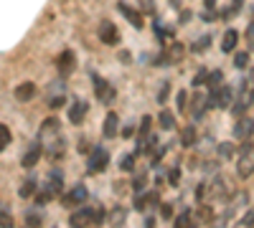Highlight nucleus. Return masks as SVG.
Segmentation results:
<instances>
[{"label": "nucleus", "instance_id": "21", "mask_svg": "<svg viewBox=\"0 0 254 228\" xmlns=\"http://www.w3.org/2000/svg\"><path fill=\"white\" fill-rule=\"evenodd\" d=\"M125 218H127V211H125V208H115V211L110 213V223H112V226H125Z\"/></svg>", "mask_w": 254, "mask_h": 228}, {"label": "nucleus", "instance_id": "8", "mask_svg": "<svg viewBox=\"0 0 254 228\" xmlns=\"http://www.w3.org/2000/svg\"><path fill=\"white\" fill-rule=\"evenodd\" d=\"M87 198H89L87 188H84V185H74V188L64 195V205H66V208H71V205H81V203H87Z\"/></svg>", "mask_w": 254, "mask_h": 228}, {"label": "nucleus", "instance_id": "30", "mask_svg": "<svg viewBox=\"0 0 254 228\" xmlns=\"http://www.w3.org/2000/svg\"><path fill=\"white\" fill-rule=\"evenodd\" d=\"M244 38H247L249 48H254V18H252V23H249V26H247V31H244Z\"/></svg>", "mask_w": 254, "mask_h": 228}, {"label": "nucleus", "instance_id": "13", "mask_svg": "<svg viewBox=\"0 0 254 228\" xmlns=\"http://www.w3.org/2000/svg\"><path fill=\"white\" fill-rule=\"evenodd\" d=\"M117 132H120V117H117L115 112H110L107 117H104V127H102V135L107 137V139H112Z\"/></svg>", "mask_w": 254, "mask_h": 228}, {"label": "nucleus", "instance_id": "16", "mask_svg": "<svg viewBox=\"0 0 254 228\" xmlns=\"http://www.w3.org/2000/svg\"><path fill=\"white\" fill-rule=\"evenodd\" d=\"M117 8H120V13H122V15H125L127 20H130V23H132V26H135L137 31H140V28L145 26V23H142V15H140V13H137L135 8H130V5H127V3H120Z\"/></svg>", "mask_w": 254, "mask_h": 228}, {"label": "nucleus", "instance_id": "25", "mask_svg": "<svg viewBox=\"0 0 254 228\" xmlns=\"http://www.w3.org/2000/svg\"><path fill=\"white\" fill-rule=\"evenodd\" d=\"M206 84H208V89H211V91H214V89H219V87H221V71L208 74V81H206Z\"/></svg>", "mask_w": 254, "mask_h": 228}, {"label": "nucleus", "instance_id": "15", "mask_svg": "<svg viewBox=\"0 0 254 228\" xmlns=\"http://www.w3.org/2000/svg\"><path fill=\"white\" fill-rule=\"evenodd\" d=\"M74 66H76V64H74V53H71V51H64V53L56 58V69L61 71V76L71 74V71H74Z\"/></svg>", "mask_w": 254, "mask_h": 228}, {"label": "nucleus", "instance_id": "14", "mask_svg": "<svg viewBox=\"0 0 254 228\" xmlns=\"http://www.w3.org/2000/svg\"><path fill=\"white\" fill-rule=\"evenodd\" d=\"M206 109H208V96L193 94V99H190V114H193V119H201Z\"/></svg>", "mask_w": 254, "mask_h": 228}, {"label": "nucleus", "instance_id": "29", "mask_svg": "<svg viewBox=\"0 0 254 228\" xmlns=\"http://www.w3.org/2000/svg\"><path fill=\"white\" fill-rule=\"evenodd\" d=\"M59 94H64L61 81H51V84H49V99H51V96H59Z\"/></svg>", "mask_w": 254, "mask_h": 228}, {"label": "nucleus", "instance_id": "9", "mask_svg": "<svg viewBox=\"0 0 254 228\" xmlns=\"http://www.w3.org/2000/svg\"><path fill=\"white\" fill-rule=\"evenodd\" d=\"M87 112H89L87 101H84V99H74L71 107H69V122H71V124H81L84 117H87Z\"/></svg>", "mask_w": 254, "mask_h": 228}, {"label": "nucleus", "instance_id": "18", "mask_svg": "<svg viewBox=\"0 0 254 228\" xmlns=\"http://www.w3.org/2000/svg\"><path fill=\"white\" fill-rule=\"evenodd\" d=\"M193 142H196V127H193V124H188V127L181 132V144H183V147H193Z\"/></svg>", "mask_w": 254, "mask_h": 228}, {"label": "nucleus", "instance_id": "44", "mask_svg": "<svg viewBox=\"0 0 254 228\" xmlns=\"http://www.w3.org/2000/svg\"><path fill=\"white\" fill-rule=\"evenodd\" d=\"M203 3H206V8L211 10V8H216V0H203Z\"/></svg>", "mask_w": 254, "mask_h": 228}, {"label": "nucleus", "instance_id": "2", "mask_svg": "<svg viewBox=\"0 0 254 228\" xmlns=\"http://www.w3.org/2000/svg\"><path fill=\"white\" fill-rule=\"evenodd\" d=\"M107 165H110V152L104 147H94L92 155H89V162H87V173L97 175V173H102L104 168H107Z\"/></svg>", "mask_w": 254, "mask_h": 228}, {"label": "nucleus", "instance_id": "38", "mask_svg": "<svg viewBox=\"0 0 254 228\" xmlns=\"http://www.w3.org/2000/svg\"><path fill=\"white\" fill-rule=\"evenodd\" d=\"M176 101H178V109L183 112V109H186V101H188V94H186V91H178V96H176Z\"/></svg>", "mask_w": 254, "mask_h": 228}, {"label": "nucleus", "instance_id": "28", "mask_svg": "<svg viewBox=\"0 0 254 228\" xmlns=\"http://www.w3.org/2000/svg\"><path fill=\"white\" fill-rule=\"evenodd\" d=\"M219 152H221V157H231V155H234V144H231V142H221Z\"/></svg>", "mask_w": 254, "mask_h": 228}, {"label": "nucleus", "instance_id": "1", "mask_svg": "<svg viewBox=\"0 0 254 228\" xmlns=\"http://www.w3.org/2000/svg\"><path fill=\"white\" fill-rule=\"evenodd\" d=\"M104 221V211L102 208H92V205H84V208H79V211H74L71 213V226H76V228H84V226H97V223H102Z\"/></svg>", "mask_w": 254, "mask_h": 228}, {"label": "nucleus", "instance_id": "37", "mask_svg": "<svg viewBox=\"0 0 254 228\" xmlns=\"http://www.w3.org/2000/svg\"><path fill=\"white\" fill-rule=\"evenodd\" d=\"M198 216H201V221H203V223H208V221H214V213H211V211L206 208V205H203V208L198 211Z\"/></svg>", "mask_w": 254, "mask_h": 228}, {"label": "nucleus", "instance_id": "26", "mask_svg": "<svg viewBox=\"0 0 254 228\" xmlns=\"http://www.w3.org/2000/svg\"><path fill=\"white\" fill-rule=\"evenodd\" d=\"M120 168H122L125 173H130V170L135 168V155H125V157L120 160Z\"/></svg>", "mask_w": 254, "mask_h": 228}, {"label": "nucleus", "instance_id": "31", "mask_svg": "<svg viewBox=\"0 0 254 228\" xmlns=\"http://www.w3.org/2000/svg\"><path fill=\"white\" fill-rule=\"evenodd\" d=\"M0 137H3V144H0V147H8L10 144V132H8V124H0Z\"/></svg>", "mask_w": 254, "mask_h": 228}, {"label": "nucleus", "instance_id": "41", "mask_svg": "<svg viewBox=\"0 0 254 228\" xmlns=\"http://www.w3.org/2000/svg\"><path fill=\"white\" fill-rule=\"evenodd\" d=\"M160 213H163V218H171V216H173V211H171V205H168V203H163Z\"/></svg>", "mask_w": 254, "mask_h": 228}, {"label": "nucleus", "instance_id": "33", "mask_svg": "<svg viewBox=\"0 0 254 228\" xmlns=\"http://www.w3.org/2000/svg\"><path fill=\"white\" fill-rule=\"evenodd\" d=\"M49 107H51V109H59V107H64V94H59V96H51V99H49Z\"/></svg>", "mask_w": 254, "mask_h": 228}, {"label": "nucleus", "instance_id": "20", "mask_svg": "<svg viewBox=\"0 0 254 228\" xmlns=\"http://www.w3.org/2000/svg\"><path fill=\"white\" fill-rule=\"evenodd\" d=\"M36 188H38V185H36V180L31 178V180H26L23 185H20V190H18V193H20V198H31V195L36 193Z\"/></svg>", "mask_w": 254, "mask_h": 228}, {"label": "nucleus", "instance_id": "22", "mask_svg": "<svg viewBox=\"0 0 254 228\" xmlns=\"http://www.w3.org/2000/svg\"><path fill=\"white\" fill-rule=\"evenodd\" d=\"M208 44H211V36L206 33V36H201V38L196 41L193 46H190V51H193V53H203V51L208 48Z\"/></svg>", "mask_w": 254, "mask_h": 228}, {"label": "nucleus", "instance_id": "11", "mask_svg": "<svg viewBox=\"0 0 254 228\" xmlns=\"http://www.w3.org/2000/svg\"><path fill=\"white\" fill-rule=\"evenodd\" d=\"M252 135H254V119L239 117V122L234 124V137L237 139H249Z\"/></svg>", "mask_w": 254, "mask_h": 228}, {"label": "nucleus", "instance_id": "35", "mask_svg": "<svg viewBox=\"0 0 254 228\" xmlns=\"http://www.w3.org/2000/svg\"><path fill=\"white\" fill-rule=\"evenodd\" d=\"M132 135H135V124L130 122V124H125V127H122V137H125V139H130Z\"/></svg>", "mask_w": 254, "mask_h": 228}, {"label": "nucleus", "instance_id": "42", "mask_svg": "<svg viewBox=\"0 0 254 228\" xmlns=\"http://www.w3.org/2000/svg\"><path fill=\"white\" fill-rule=\"evenodd\" d=\"M168 178H171V182H178V178H181L178 168H173V170H171V175H168Z\"/></svg>", "mask_w": 254, "mask_h": 228}, {"label": "nucleus", "instance_id": "4", "mask_svg": "<svg viewBox=\"0 0 254 228\" xmlns=\"http://www.w3.org/2000/svg\"><path fill=\"white\" fill-rule=\"evenodd\" d=\"M61 188H64V175H61V170H54V173H49V180H46V190H44V195H38V203H46L49 198L59 195V193H61Z\"/></svg>", "mask_w": 254, "mask_h": 228}, {"label": "nucleus", "instance_id": "17", "mask_svg": "<svg viewBox=\"0 0 254 228\" xmlns=\"http://www.w3.org/2000/svg\"><path fill=\"white\" fill-rule=\"evenodd\" d=\"M237 41H239V33L234 28H229L224 33V38H221V51L224 53H231V51H234V46H237Z\"/></svg>", "mask_w": 254, "mask_h": 228}, {"label": "nucleus", "instance_id": "24", "mask_svg": "<svg viewBox=\"0 0 254 228\" xmlns=\"http://www.w3.org/2000/svg\"><path fill=\"white\" fill-rule=\"evenodd\" d=\"M234 66L237 69H247L249 66V53L247 51H237L234 53Z\"/></svg>", "mask_w": 254, "mask_h": 228}, {"label": "nucleus", "instance_id": "19", "mask_svg": "<svg viewBox=\"0 0 254 228\" xmlns=\"http://www.w3.org/2000/svg\"><path fill=\"white\" fill-rule=\"evenodd\" d=\"M158 122H160V127H163V130H173L176 117H173V112H171V109H163V112L158 114Z\"/></svg>", "mask_w": 254, "mask_h": 228}, {"label": "nucleus", "instance_id": "45", "mask_svg": "<svg viewBox=\"0 0 254 228\" xmlns=\"http://www.w3.org/2000/svg\"><path fill=\"white\" fill-rule=\"evenodd\" d=\"M168 3H171L173 8H181V0H168Z\"/></svg>", "mask_w": 254, "mask_h": 228}, {"label": "nucleus", "instance_id": "32", "mask_svg": "<svg viewBox=\"0 0 254 228\" xmlns=\"http://www.w3.org/2000/svg\"><path fill=\"white\" fill-rule=\"evenodd\" d=\"M26 223H28V226H41V216H38L36 211H28V213H26Z\"/></svg>", "mask_w": 254, "mask_h": 228}, {"label": "nucleus", "instance_id": "10", "mask_svg": "<svg viewBox=\"0 0 254 228\" xmlns=\"http://www.w3.org/2000/svg\"><path fill=\"white\" fill-rule=\"evenodd\" d=\"M41 152H44V142H31V147L26 150V155H23V160H20V165H23L26 170H31L33 165L38 162V157H41Z\"/></svg>", "mask_w": 254, "mask_h": 228}, {"label": "nucleus", "instance_id": "3", "mask_svg": "<svg viewBox=\"0 0 254 228\" xmlns=\"http://www.w3.org/2000/svg\"><path fill=\"white\" fill-rule=\"evenodd\" d=\"M59 137H61V124H59V119H56V117L44 119V124H41V132H38V139L44 142V144H49V142H54V139H59Z\"/></svg>", "mask_w": 254, "mask_h": 228}, {"label": "nucleus", "instance_id": "36", "mask_svg": "<svg viewBox=\"0 0 254 228\" xmlns=\"http://www.w3.org/2000/svg\"><path fill=\"white\" fill-rule=\"evenodd\" d=\"M188 223H190V216H188V213H181V216L176 218V226H178V228H186Z\"/></svg>", "mask_w": 254, "mask_h": 228}, {"label": "nucleus", "instance_id": "40", "mask_svg": "<svg viewBox=\"0 0 254 228\" xmlns=\"http://www.w3.org/2000/svg\"><path fill=\"white\" fill-rule=\"evenodd\" d=\"M10 226H13V221L8 216V208H3V228H10Z\"/></svg>", "mask_w": 254, "mask_h": 228}, {"label": "nucleus", "instance_id": "5", "mask_svg": "<svg viewBox=\"0 0 254 228\" xmlns=\"http://www.w3.org/2000/svg\"><path fill=\"white\" fill-rule=\"evenodd\" d=\"M92 81H94L97 99L102 101V104H112V99H115V87L110 84V81H104L102 76H97V74H92Z\"/></svg>", "mask_w": 254, "mask_h": 228}, {"label": "nucleus", "instance_id": "6", "mask_svg": "<svg viewBox=\"0 0 254 228\" xmlns=\"http://www.w3.org/2000/svg\"><path fill=\"white\" fill-rule=\"evenodd\" d=\"M97 33H99L102 44H107V46H117V44H120V31H117L115 23H110V20H102Z\"/></svg>", "mask_w": 254, "mask_h": 228}, {"label": "nucleus", "instance_id": "23", "mask_svg": "<svg viewBox=\"0 0 254 228\" xmlns=\"http://www.w3.org/2000/svg\"><path fill=\"white\" fill-rule=\"evenodd\" d=\"M252 104V101H249V96H242V99H237L234 101V109H231V112H234L237 117H244V112H247V107Z\"/></svg>", "mask_w": 254, "mask_h": 228}, {"label": "nucleus", "instance_id": "27", "mask_svg": "<svg viewBox=\"0 0 254 228\" xmlns=\"http://www.w3.org/2000/svg\"><path fill=\"white\" fill-rule=\"evenodd\" d=\"M237 226H242V228H249V226H254V211H247L239 221H237Z\"/></svg>", "mask_w": 254, "mask_h": 228}, {"label": "nucleus", "instance_id": "12", "mask_svg": "<svg viewBox=\"0 0 254 228\" xmlns=\"http://www.w3.org/2000/svg\"><path fill=\"white\" fill-rule=\"evenodd\" d=\"M13 96H15L18 101H31V99L36 96V84H33V81H23V84L15 87Z\"/></svg>", "mask_w": 254, "mask_h": 228}, {"label": "nucleus", "instance_id": "39", "mask_svg": "<svg viewBox=\"0 0 254 228\" xmlns=\"http://www.w3.org/2000/svg\"><path fill=\"white\" fill-rule=\"evenodd\" d=\"M242 3H244V0H231V8H229V13H231V15H237V13L242 10Z\"/></svg>", "mask_w": 254, "mask_h": 228}, {"label": "nucleus", "instance_id": "46", "mask_svg": "<svg viewBox=\"0 0 254 228\" xmlns=\"http://www.w3.org/2000/svg\"><path fill=\"white\" fill-rule=\"evenodd\" d=\"M249 84H252V87H254V69H252V71H249Z\"/></svg>", "mask_w": 254, "mask_h": 228}, {"label": "nucleus", "instance_id": "7", "mask_svg": "<svg viewBox=\"0 0 254 228\" xmlns=\"http://www.w3.org/2000/svg\"><path fill=\"white\" fill-rule=\"evenodd\" d=\"M237 173H239V178L254 175V155H252V150H242V155L237 160Z\"/></svg>", "mask_w": 254, "mask_h": 228}, {"label": "nucleus", "instance_id": "34", "mask_svg": "<svg viewBox=\"0 0 254 228\" xmlns=\"http://www.w3.org/2000/svg\"><path fill=\"white\" fill-rule=\"evenodd\" d=\"M203 81H208V71H203V69H201V71L196 74V79H193V87H201Z\"/></svg>", "mask_w": 254, "mask_h": 228}, {"label": "nucleus", "instance_id": "43", "mask_svg": "<svg viewBox=\"0 0 254 228\" xmlns=\"http://www.w3.org/2000/svg\"><path fill=\"white\" fill-rule=\"evenodd\" d=\"M190 15H193L190 10H181V23H186V20H190Z\"/></svg>", "mask_w": 254, "mask_h": 228}]
</instances>
